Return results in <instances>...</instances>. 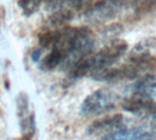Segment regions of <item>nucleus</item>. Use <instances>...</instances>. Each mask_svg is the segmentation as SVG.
I'll return each mask as SVG.
<instances>
[{"label":"nucleus","mask_w":156,"mask_h":140,"mask_svg":"<svg viewBox=\"0 0 156 140\" xmlns=\"http://www.w3.org/2000/svg\"><path fill=\"white\" fill-rule=\"evenodd\" d=\"M95 36L87 27H65L51 30V45L62 55L60 67L64 71L71 70L83 59L93 52Z\"/></svg>","instance_id":"1"},{"label":"nucleus","mask_w":156,"mask_h":140,"mask_svg":"<svg viewBox=\"0 0 156 140\" xmlns=\"http://www.w3.org/2000/svg\"><path fill=\"white\" fill-rule=\"evenodd\" d=\"M128 50V43L123 39H115L109 41L100 50L91 53L78 62L69 72L73 79L91 75L101 70L113 66Z\"/></svg>","instance_id":"2"},{"label":"nucleus","mask_w":156,"mask_h":140,"mask_svg":"<svg viewBox=\"0 0 156 140\" xmlns=\"http://www.w3.org/2000/svg\"><path fill=\"white\" fill-rule=\"evenodd\" d=\"M119 103L118 95L107 89H99L89 94L82 103L80 112L83 115H100L114 110Z\"/></svg>","instance_id":"3"},{"label":"nucleus","mask_w":156,"mask_h":140,"mask_svg":"<svg viewBox=\"0 0 156 140\" xmlns=\"http://www.w3.org/2000/svg\"><path fill=\"white\" fill-rule=\"evenodd\" d=\"M123 8V0H98L85 12L89 22L104 23L116 18Z\"/></svg>","instance_id":"4"},{"label":"nucleus","mask_w":156,"mask_h":140,"mask_svg":"<svg viewBox=\"0 0 156 140\" xmlns=\"http://www.w3.org/2000/svg\"><path fill=\"white\" fill-rule=\"evenodd\" d=\"M155 134L145 128L120 127L108 133L98 140H155Z\"/></svg>","instance_id":"5"},{"label":"nucleus","mask_w":156,"mask_h":140,"mask_svg":"<svg viewBox=\"0 0 156 140\" xmlns=\"http://www.w3.org/2000/svg\"><path fill=\"white\" fill-rule=\"evenodd\" d=\"M155 104L154 100L129 94L121 101L120 104L122 109L126 112L140 116H146L151 114Z\"/></svg>","instance_id":"6"},{"label":"nucleus","mask_w":156,"mask_h":140,"mask_svg":"<svg viewBox=\"0 0 156 140\" xmlns=\"http://www.w3.org/2000/svg\"><path fill=\"white\" fill-rule=\"evenodd\" d=\"M129 94L151 100L156 99V75L144 73L137 78V81L129 87Z\"/></svg>","instance_id":"7"},{"label":"nucleus","mask_w":156,"mask_h":140,"mask_svg":"<svg viewBox=\"0 0 156 140\" xmlns=\"http://www.w3.org/2000/svg\"><path fill=\"white\" fill-rule=\"evenodd\" d=\"M124 124V116L122 114H114L107 115L103 118L98 119L93 122L87 129L88 134L96 135L106 132H111L118 128H120Z\"/></svg>","instance_id":"8"},{"label":"nucleus","mask_w":156,"mask_h":140,"mask_svg":"<svg viewBox=\"0 0 156 140\" xmlns=\"http://www.w3.org/2000/svg\"><path fill=\"white\" fill-rule=\"evenodd\" d=\"M91 0H47L46 9L49 11H63L74 14L75 11L81 10Z\"/></svg>","instance_id":"9"},{"label":"nucleus","mask_w":156,"mask_h":140,"mask_svg":"<svg viewBox=\"0 0 156 140\" xmlns=\"http://www.w3.org/2000/svg\"><path fill=\"white\" fill-rule=\"evenodd\" d=\"M29 97L26 93L21 92L16 99L17 115L20 120V125L24 134H28L30 130V114L29 110Z\"/></svg>","instance_id":"10"},{"label":"nucleus","mask_w":156,"mask_h":140,"mask_svg":"<svg viewBox=\"0 0 156 140\" xmlns=\"http://www.w3.org/2000/svg\"><path fill=\"white\" fill-rule=\"evenodd\" d=\"M61 63L62 55L55 48H51L50 52L40 61L39 69L42 72H51L57 67H60Z\"/></svg>","instance_id":"11"},{"label":"nucleus","mask_w":156,"mask_h":140,"mask_svg":"<svg viewBox=\"0 0 156 140\" xmlns=\"http://www.w3.org/2000/svg\"><path fill=\"white\" fill-rule=\"evenodd\" d=\"M42 1L43 0H19L18 5L26 17H30L39 10Z\"/></svg>","instance_id":"12"},{"label":"nucleus","mask_w":156,"mask_h":140,"mask_svg":"<svg viewBox=\"0 0 156 140\" xmlns=\"http://www.w3.org/2000/svg\"><path fill=\"white\" fill-rule=\"evenodd\" d=\"M134 10L140 14H148L156 11V0H134Z\"/></svg>","instance_id":"13"},{"label":"nucleus","mask_w":156,"mask_h":140,"mask_svg":"<svg viewBox=\"0 0 156 140\" xmlns=\"http://www.w3.org/2000/svg\"><path fill=\"white\" fill-rule=\"evenodd\" d=\"M42 51H43V49L42 48L41 49H37L34 51H32V53H31V59H32V60L35 61V62L39 61L40 59H41V55H42Z\"/></svg>","instance_id":"14"},{"label":"nucleus","mask_w":156,"mask_h":140,"mask_svg":"<svg viewBox=\"0 0 156 140\" xmlns=\"http://www.w3.org/2000/svg\"><path fill=\"white\" fill-rule=\"evenodd\" d=\"M150 115H151V125L153 127L156 128V104H155V105H154V107H153V110H152V112L151 113Z\"/></svg>","instance_id":"15"}]
</instances>
